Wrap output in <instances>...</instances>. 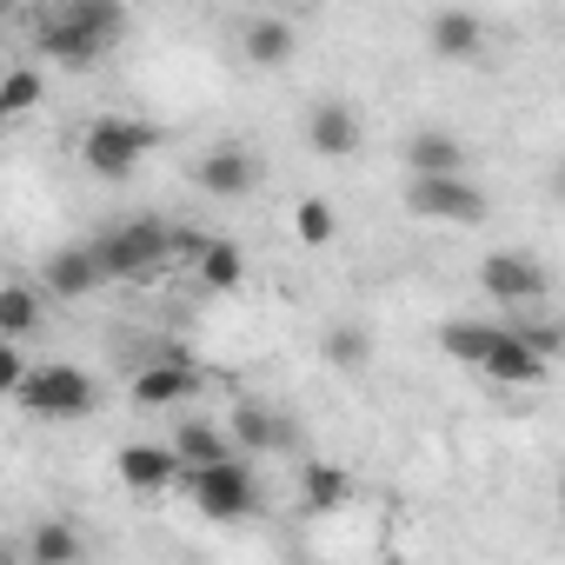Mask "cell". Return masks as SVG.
Segmentation results:
<instances>
[{"instance_id": "1", "label": "cell", "mask_w": 565, "mask_h": 565, "mask_svg": "<svg viewBox=\"0 0 565 565\" xmlns=\"http://www.w3.org/2000/svg\"><path fill=\"white\" fill-rule=\"evenodd\" d=\"M94 253H100L107 279H153V273H167L180 259V226H167V220H120V226H107L94 239Z\"/></svg>"}, {"instance_id": "5", "label": "cell", "mask_w": 565, "mask_h": 565, "mask_svg": "<svg viewBox=\"0 0 565 565\" xmlns=\"http://www.w3.org/2000/svg\"><path fill=\"white\" fill-rule=\"evenodd\" d=\"M406 213H413V220L472 226V220H486V193H479L466 173H413V180H406Z\"/></svg>"}, {"instance_id": "21", "label": "cell", "mask_w": 565, "mask_h": 565, "mask_svg": "<svg viewBox=\"0 0 565 565\" xmlns=\"http://www.w3.org/2000/svg\"><path fill=\"white\" fill-rule=\"evenodd\" d=\"M193 273H200V287H206V294H233L239 279H246V259H239L233 239H206V246L193 253Z\"/></svg>"}, {"instance_id": "12", "label": "cell", "mask_w": 565, "mask_h": 565, "mask_svg": "<svg viewBox=\"0 0 565 565\" xmlns=\"http://www.w3.org/2000/svg\"><path fill=\"white\" fill-rule=\"evenodd\" d=\"M426 47H433L439 61H479V54H486V21H479L472 8H439V14L426 21Z\"/></svg>"}, {"instance_id": "19", "label": "cell", "mask_w": 565, "mask_h": 565, "mask_svg": "<svg viewBox=\"0 0 565 565\" xmlns=\"http://www.w3.org/2000/svg\"><path fill=\"white\" fill-rule=\"evenodd\" d=\"M406 173H466V147L439 127H419L406 140Z\"/></svg>"}, {"instance_id": "22", "label": "cell", "mask_w": 565, "mask_h": 565, "mask_svg": "<svg viewBox=\"0 0 565 565\" xmlns=\"http://www.w3.org/2000/svg\"><path fill=\"white\" fill-rule=\"evenodd\" d=\"M173 446H180L186 466H213V459H233V452H239V446H233V426H213V419H186V426L173 433Z\"/></svg>"}, {"instance_id": "4", "label": "cell", "mask_w": 565, "mask_h": 565, "mask_svg": "<svg viewBox=\"0 0 565 565\" xmlns=\"http://www.w3.org/2000/svg\"><path fill=\"white\" fill-rule=\"evenodd\" d=\"M186 486H193V505L206 519H246V512H259V479H253V466L239 452L213 459V466H186Z\"/></svg>"}, {"instance_id": "29", "label": "cell", "mask_w": 565, "mask_h": 565, "mask_svg": "<svg viewBox=\"0 0 565 565\" xmlns=\"http://www.w3.org/2000/svg\"><path fill=\"white\" fill-rule=\"evenodd\" d=\"M28 373H34V366H28V360L14 353V340H8V347H0V393H8V399H14V393L28 386Z\"/></svg>"}, {"instance_id": "30", "label": "cell", "mask_w": 565, "mask_h": 565, "mask_svg": "<svg viewBox=\"0 0 565 565\" xmlns=\"http://www.w3.org/2000/svg\"><path fill=\"white\" fill-rule=\"evenodd\" d=\"M0 8H8V14H14V8H28V0H0Z\"/></svg>"}, {"instance_id": "11", "label": "cell", "mask_w": 565, "mask_h": 565, "mask_svg": "<svg viewBox=\"0 0 565 565\" xmlns=\"http://www.w3.org/2000/svg\"><path fill=\"white\" fill-rule=\"evenodd\" d=\"M34 47H41L54 67H67V74H87V67L107 61V47H100L94 34H81L74 21H61V14H41V21H34Z\"/></svg>"}, {"instance_id": "17", "label": "cell", "mask_w": 565, "mask_h": 565, "mask_svg": "<svg viewBox=\"0 0 565 565\" xmlns=\"http://www.w3.org/2000/svg\"><path fill=\"white\" fill-rule=\"evenodd\" d=\"M479 373H486L492 386H545V373H552V366H545V360H539V353L519 340V327H512V333L499 340V353H492Z\"/></svg>"}, {"instance_id": "13", "label": "cell", "mask_w": 565, "mask_h": 565, "mask_svg": "<svg viewBox=\"0 0 565 565\" xmlns=\"http://www.w3.org/2000/svg\"><path fill=\"white\" fill-rule=\"evenodd\" d=\"M307 147H313L320 160H347V153L360 147V114H353L347 100H313V114H307Z\"/></svg>"}, {"instance_id": "27", "label": "cell", "mask_w": 565, "mask_h": 565, "mask_svg": "<svg viewBox=\"0 0 565 565\" xmlns=\"http://www.w3.org/2000/svg\"><path fill=\"white\" fill-rule=\"evenodd\" d=\"M294 233H300V246H333L340 220H333V206H327L320 193H307V200L294 206Z\"/></svg>"}, {"instance_id": "16", "label": "cell", "mask_w": 565, "mask_h": 565, "mask_svg": "<svg viewBox=\"0 0 565 565\" xmlns=\"http://www.w3.org/2000/svg\"><path fill=\"white\" fill-rule=\"evenodd\" d=\"M47 14L74 21V28H81V34H94L107 54L127 41V0H47Z\"/></svg>"}, {"instance_id": "24", "label": "cell", "mask_w": 565, "mask_h": 565, "mask_svg": "<svg viewBox=\"0 0 565 565\" xmlns=\"http://www.w3.org/2000/svg\"><path fill=\"white\" fill-rule=\"evenodd\" d=\"M512 327H519V340H525L545 366H558V360H565V320H552L545 307H519V313H512Z\"/></svg>"}, {"instance_id": "10", "label": "cell", "mask_w": 565, "mask_h": 565, "mask_svg": "<svg viewBox=\"0 0 565 565\" xmlns=\"http://www.w3.org/2000/svg\"><path fill=\"white\" fill-rule=\"evenodd\" d=\"M41 279H47V300H87L94 287H107V266H100L94 239H81V246H54Z\"/></svg>"}, {"instance_id": "14", "label": "cell", "mask_w": 565, "mask_h": 565, "mask_svg": "<svg viewBox=\"0 0 565 565\" xmlns=\"http://www.w3.org/2000/svg\"><path fill=\"white\" fill-rule=\"evenodd\" d=\"M505 333H512V320H446V327H439V353L479 373V366L499 353Z\"/></svg>"}, {"instance_id": "7", "label": "cell", "mask_w": 565, "mask_h": 565, "mask_svg": "<svg viewBox=\"0 0 565 565\" xmlns=\"http://www.w3.org/2000/svg\"><path fill=\"white\" fill-rule=\"evenodd\" d=\"M200 393V366L186 360V347H160L140 373H134V406L140 413H160V406H180Z\"/></svg>"}, {"instance_id": "15", "label": "cell", "mask_w": 565, "mask_h": 565, "mask_svg": "<svg viewBox=\"0 0 565 565\" xmlns=\"http://www.w3.org/2000/svg\"><path fill=\"white\" fill-rule=\"evenodd\" d=\"M200 186H206L213 200H246V193L259 186V160H253L246 147H213V153L200 160Z\"/></svg>"}, {"instance_id": "20", "label": "cell", "mask_w": 565, "mask_h": 565, "mask_svg": "<svg viewBox=\"0 0 565 565\" xmlns=\"http://www.w3.org/2000/svg\"><path fill=\"white\" fill-rule=\"evenodd\" d=\"M81 558H87V539L67 519H41L28 532V565H81Z\"/></svg>"}, {"instance_id": "31", "label": "cell", "mask_w": 565, "mask_h": 565, "mask_svg": "<svg viewBox=\"0 0 565 565\" xmlns=\"http://www.w3.org/2000/svg\"><path fill=\"white\" fill-rule=\"evenodd\" d=\"M558 200H565V167H558Z\"/></svg>"}, {"instance_id": "8", "label": "cell", "mask_w": 565, "mask_h": 565, "mask_svg": "<svg viewBox=\"0 0 565 565\" xmlns=\"http://www.w3.org/2000/svg\"><path fill=\"white\" fill-rule=\"evenodd\" d=\"M114 472H120V486L127 492H173L180 486V472H186V459H180V446H153V439H127L120 452H114Z\"/></svg>"}, {"instance_id": "2", "label": "cell", "mask_w": 565, "mask_h": 565, "mask_svg": "<svg viewBox=\"0 0 565 565\" xmlns=\"http://www.w3.org/2000/svg\"><path fill=\"white\" fill-rule=\"evenodd\" d=\"M14 406H28V413L47 419V426H74V419H94L100 380L81 373V366H67V360H47V366L28 373V386L14 393Z\"/></svg>"}, {"instance_id": "26", "label": "cell", "mask_w": 565, "mask_h": 565, "mask_svg": "<svg viewBox=\"0 0 565 565\" xmlns=\"http://www.w3.org/2000/svg\"><path fill=\"white\" fill-rule=\"evenodd\" d=\"M41 94H47L41 67H14L8 81H0V114H8V120H21V114H34V107H41Z\"/></svg>"}, {"instance_id": "18", "label": "cell", "mask_w": 565, "mask_h": 565, "mask_svg": "<svg viewBox=\"0 0 565 565\" xmlns=\"http://www.w3.org/2000/svg\"><path fill=\"white\" fill-rule=\"evenodd\" d=\"M239 47H246V61L253 67H287L294 61V47H300V34L287 28V21H273V14H259V21H246V34H239Z\"/></svg>"}, {"instance_id": "6", "label": "cell", "mask_w": 565, "mask_h": 565, "mask_svg": "<svg viewBox=\"0 0 565 565\" xmlns=\"http://www.w3.org/2000/svg\"><path fill=\"white\" fill-rule=\"evenodd\" d=\"M479 287H486V300H499L505 313H519V307H545L552 273L532 253H486L479 259Z\"/></svg>"}, {"instance_id": "28", "label": "cell", "mask_w": 565, "mask_h": 565, "mask_svg": "<svg viewBox=\"0 0 565 565\" xmlns=\"http://www.w3.org/2000/svg\"><path fill=\"white\" fill-rule=\"evenodd\" d=\"M327 360L347 366V373L366 366V360H373V333H366V327H333V333H327Z\"/></svg>"}, {"instance_id": "25", "label": "cell", "mask_w": 565, "mask_h": 565, "mask_svg": "<svg viewBox=\"0 0 565 565\" xmlns=\"http://www.w3.org/2000/svg\"><path fill=\"white\" fill-rule=\"evenodd\" d=\"M34 327H41V294L34 287H21V279H14V287H0V340H34Z\"/></svg>"}, {"instance_id": "23", "label": "cell", "mask_w": 565, "mask_h": 565, "mask_svg": "<svg viewBox=\"0 0 565 565\" xmlns=\"http://www.w3.org/2000/svg\"><path fill=\"white\" fill-rule=\"evenodd\" d=\"M347 492H353V479H347L340 466H327V459H307V466H300V505H307V512H340Z\"/></svg>"}, {"instance_id": "9", "label": "cell", "mask_w": 565, "mask_h": 565, "mask_svg": "<svg viewBox=\"0 0 565 565\" xmlns=\"http://www.w3.org/2000/svg\"><path fill=\"white\" fill-rule=\"evenodd\" d=\"M226 426H233V446H239V452H253V459H259V452H300V426L279 413V406L239 399Z\"/></svg>"}, {"instance_id": "3", "label": "cell", "mask_w": 565, "mask_h": 565, "mask_svg": "<svg viewBox=\"0 0 565 565\" xmlns=\"http://www.w3.org/2000/svg\"><path fill=\"white\" fill-rule=\"evenodd\" d=\"M160 147V134L147 120H127V114H100L87 134H81V160L94 180H134V167Z\"/></svg>"}]
</instances>
